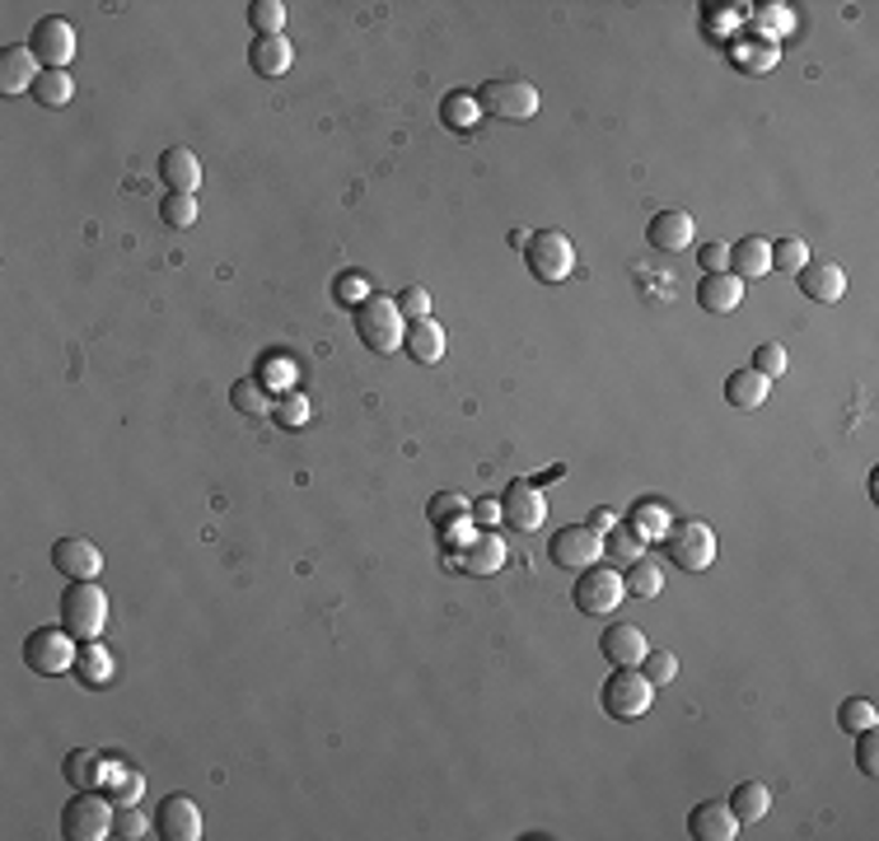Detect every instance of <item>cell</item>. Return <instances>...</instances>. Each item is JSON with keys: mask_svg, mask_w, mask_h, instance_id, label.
Masks as SVG:
<instances>
[{"mask_svg": "<svg viewBox=\"0 0 879 841\" xmlns=\"http://www.w3.org/2000/svg\"><path fill=\"white\" fill-rule=\"evenodd\" d=\"M356 337L374 356L402 351V342H408V318H402L398 300H389V294H370L366 304H356Z\"/></svg>", "mask_w": 879, "mask_h": 841, "instance_id": "6da1fadb", "label": "cell"}, {"mask_svg": "<svg viewBox=\"0 0 879 841\" xmlns=\"http://www.w3.org/2000/svg\"><path fill=\"white\" fill-rule=\"evenodd\" d=\"M61 627L76 635V641H99L108 627V594L94 580H71L61 594Z\"/></svg>", "mask_w": 879, "mask_h": 841, "instance_id": "7a4b0ae2", "label": "cell"}, {"mask_svg": "<svg viewBox=\"0 0 879 841\" xmlns=\"http://www.w3.org/2000/svg\"><path fill=\"white\" fill-rule=\"evenodd\" d=\"M650 701H656V688H650V678L641 669H613L608 673V683L599 692V707L608 720L618 724H632L650 711Z\"/></svg>", "mask_w": 879, "mask_h": 841, "instance_id": "3957f363", "label": "cell"}, {"mask_svg": "<svg viewBox=\"0 0 879 841\" xmlns=\"http://www.w3.org/2000/svg\"><path fill=\"white\" fill-rule=\"evenodd\" d=\"M478 103L491 122H533L538 118V89L520 76H501V80H487L478 89Z\"/></svg>", "mask_w": 879, "mask_h": 841, "instance_id": "277c9868", "label": "cell"}, {"mask_svg": "<svg viewBox=\"0 0 879 841\" xmlns=\"http://www.w3.org/2000/svg\"><path fill=\"white\" fill-rule=\"evenodd\" d=\"M76 659H80V641L66 627H38L29 631L24 641V664L38 678H61V673H76Z\"/></svg>", "mask_w": 879, "mask_h": 841, "instance_id": "5b68a950", "label": "cell"}, {"mask_svg": "<svg viewBox=\"0 0 879 841\" xmlns=\"http://www.w3.org/2000/svg\"><path fill=\"white\" fill-rule=\"evenodd\" d=\"M525 267H529L533 281L561 286L576 271V248H571V239L561 234V230H538L525 243Z\"/></svg>", "mask_w": 879, "mask_h": 841, "instance_id": "8992f818", "label": "cell"}, {"mask_svg": "<svg viewBox=\"0 0 879 841\" xmlns=\"http://www.w3.org/2000/svg\"><path fill=\"white\" fill-rule=\"evenodd\" d=\"M660 542H665V552H669V561L679 565V571H692V575L711 571V561H716V533H711V524H702V519L669 524V533Z\"/></svg>", "mask_w": 879, "mask_h": 841, "instance_id": "52a82bcc", "label": "cell"}, {"mask_svg": "<svg viewBox=\"0 0 879 841\" xmlns=\"http://www.w3.org/2000/svg\"><path fill=\"white\" fill-rule=\"evenodd\" d=\"M112 800H99L94 790H80L61 809V837L66 841H103L112 837Z\"/></svg>", "mask_w": 879, "mask_h": 841, "instance_id": "ba28073f", "label": "cell"}, {"mask_svg": "<svg viewBox=\"0 0 879 841\" xmlns=\"http://www.w3.org/2000/svg\"><path fill=\"white\" fill-rule=\"evenodd\" d=\"M548 557L561 571H590V565L603 557V533L590 524H567L548 538Z\"/></svg>", "mask_w": 879, "mask_h": 841, "instance_id": "9c48e42d", "label": "cell"}, {"mask_svg": "<svg viewBox=\"0 0 879 841\" xmlns=\"http://www.w3.org/2000/svg\"><path fill=\"white\" fill-rule=\"evenodd\" d=\"M622 594H627V584H622V571H613V565H590V571H580V580H576V608L585 612V618H603V612H613L618 603H622Z\"/></svg>", "mask_w": 879, "mask_h": 841, "instance_id": "30bf717a", "label": "cell"}, {"mask_svg": "<svg viewBox=\"0 0 879 841\" xmlns=\"http://www.w3.org/2000/svg\"><path fill=\"white\" fill-rule=\"evenodd\" d=\"M29 48H33V57H38L42 71H66V66H71V57H76V29L66 24V19L48 14V19H38V24H33Z\"/></svg>", "mask_w": 879, "mask_h": 841, "instance_id": "8fae6325", "label": "cell"}, {"mask_svg": "<svg viewBox=\"0 0 879 841\" xmlns=\"http://www.w3.org/2000/svg\"><path fill=\"white\" fill-rule=\"evenodd\" d=\"M501 524H510L515 533H538L548 524V495L533 482H510L501 495Z\"/></svg>", "mask_w": 879, "mask_h": 841, "instance_id": "7c38bea8", "label": "cell"}, {"mask_svg": "<svg viewBox=\"0 0 879 841\" xmlns=\"http://www.w3.org/2000/svg\"><path fill=\"white\" fill-rule=\"evenodd\" d=\"M52 571H61L66 580H99L103 575V552L80 533H66L52 542Z\"/></svg>", "mask_w": 879, "mask_h": 841, "instance_id": "4fadbf2b", "label": "cell"}, {"mask_svg": "<svg viewBox=\"0 0 879 841\" xmlns=\"http://www.w3.org/2000/svg\"><path fill=\"white\" fill-rule=\"evenodd\" d=\"M154 837L164 841H197L201 837V809L188 794H169V800L154 809Z\"/></svg>", "mask_w": 879, "mask_h": 841, "instance_id": "5bb4252c", "label": "cell"}, {"mask_svg": "<svg viewBox=\"0 0 879 841\" xmlns=\"http://www.w3.org/2000/svg\"><path fill=\"white\" fill-rule=\"evenodd\" d=\"M796 286H800L805 300H815V304H838L842 294H847V271H842L838 262H815V258H809V262L796 271Z\"/></svg>", "mask_w": 879, "mask_h": 841, "instance_id": "9a60e30c", "label": "cell"}, {"mask_svg": "<svg viewBox=\"0 0 879 841\" xmlns=\"http://www.w3.org/2000/svg\"><path fill=\"white\" fill-rule=\"evenodd\" d=\"M38 76H42V66L29 42H10V48L0 52V94H29Z\"/></svg>", "mask_w": 879, "mask_h": 841, "instance_id": "2e32d148", "label": "cell"}, {"mask_svg": "<svg viewBox=\"0 0 879 841\" xmlns=\"http://www.w3.org/2000/svg\"><path fill=\"white\" fill-rule=\"evenodd\" d=\"M463 575H496L506 565V538L501 533H472L463 548L455 552Z\"/></svg>", "mask_w": 879, "mask_h": 841, "instance_id": "e0dca14e", "label": "cell"}, {"mask_svg": "<svg viewBox=\"0 0 879 841\" xmlns=\"http://www.w3.org/2000/svg\"><path fill=\"white\" fill-rule=\"evenodd\" d=\"M599 650H603V659L613 669H637L641 659H646V631L641 627H632V622H613L603 635H599Z\"/></svg>", "mask_w": 879, "mask_h": 841, "instance_id": "ac0fdd59", "label": "cell"}, {"mask_svg": "<svg viewBox=\"0 0 879 841\" xmlns=\"http://www.w3.org/2000/svg\"><path fill=\"white\" fill-rule=\"evenodd\" d=\"M688 837L692 841H735L739 837V818H735L730 804L707 800V804H697L688 813Z\"/></svg>", "mask_w": 879, "mask_h": 841, "instance_id": "d6986e66", "label": "cell"}, {"mask_svg": "<svg viewBox=\"0 0 879 841\" xmlns=\"http://www.w3.org/2000/svg\"><path fill=\"white\" fill-rule=\"evenodd\" d=\"M692 234H697V224L688 211H660L646 224V239H650V248H660V253H683V248H692Z\"/></svg>", "mask_w": 879, "mask_h": 841, "instance_id": "ffe728a7", "label": "cell"}, {"mask_svg": "<svg viewBox=\"0 0 879 841\" xmlns=\"http://www.w3.org/2000/svg\"><path fill=\"white\" fill-rule=\"evenodd\" d=\"M730 271H735L739 281H762V277H772V243L762 239V234H749V239L730 243Z\"/></svg>", "mask_w": 879, "mask_h": 841, "instance_id": "44dd1931", "label": "cell"}, {"mask_svg": "<svg viewBox=\"0 0 879 841\" xmlns=\"http://www.w3.org/2000/svg\"><path fill=\"white\" fill-rule=\"evenodd\" d=\"M697 304L707 313H735L743 304V281L735 271H707L702 286H697Z\"/></svg>", "mask_w": 879, "mask_h": 841, "instance_id": "7402d4cb", "label": "cell"}, {"mask_svg": "<svg viewBox=\"0 0 879 841\" xmlns=\"http://www.w3.org/2000/svg\"><path fill=\"white\" fill-rule=\"evenodd\" d=\"M160 178H164V188L169 192H197L201 188V159L188 150V146H169L164 154H160Z\"/></svg>", "mask_w": 879, "mask_h": 841, "instance_id": "603a6c76", "label": "cell"}, {"mask_svg": "<svg viewBox=\"0 0 879 841\" xmlns=\"http://www.w3.org/2000/svg\"><path fill=\"white\" fill-rule=\"evenodd\" d=\"M248 66H253L262 80H277V76H286L290 66H296V48H290L286 33H277V38H253V48H248Z\"/></svg>", "mask_w": 879, "mask_h": 841, "instance_id": "cb8c5ba5", "label": "cell"}, {"mask_svg": "<svg viewBox=\"0 0 879 841\" xmlns=\"http://www.w3.org/2000/svg\"><path fill=\"white\" fill-rule=\"evenodd\" d=\"M417 366H440L445 360V328L436 318H421V323H408V342H402Z\"/></svg>", "mask_w": 879, "mask_h": 841, "instance_id": "d4e9b609", "label": "cell"}, {"mask_svg": "<svg viewBox=\"0 0 879 841\" xmlns=\"http://www.w3.org/2000/svg\"><path fill=\"white\" fill-rule=\"evenodd\" d=\"M726 804L735 809L739 828H749V823H762V818H768V809H772V790L762 785V781H739V785L730 790V800H726Z\"/></svg>", "mask_w": 879, "mask_h": 841, "instance_id": "484cf974", "label": "cell"}, {"mask_svg": "<svg viewBox=\"0 0 879 841\" xmlns=\"http://www.w3.org/2000/svg\"><path fill=\"white\" fill-rule=\"evenodd\" d=\"M768 393H772V383L762 379L758 370H735L726 379V402L739 407V412H753V407H762V402H768Z\"/></svg>", "mask_w": 879, "mask_h": 841, "instance_id": "4316f807", "label": "cell"}, {"mask_svg": "<svg viewBox=\"0 0 879 841\" xmlns=\"http://www.w3.org/2000/svg\"><path fill=\"white\" fill-rule=\"evenodd\" d=\"M61 777L76 790H99L103 785V753L99 748H76V753H66Z\"/></svg>", "mask_w": 879, "mask_h": 841, "instance_id": "83f0119b", "label": "cell"}, {"mask_svg": "<svg viewBox=\"0 0 879 841\" xmlns=\"http://www.w3.org/2000/svg\"><path fill=\"white\" fill-rule=\"evenodd\" d=\"M230 407L239 417H253V421H262L267 412H272V393H267V383L262 379H234L230 383Z\"/></svg>", "mask_w": 879, "mask_h": 841, "instance_id": "f1b7e54d", "label": "cell"}, {"mask_svg": "<svg viewBox=\"0 0 879 841\" xmlns=\"http://www.w3.org/2000/svg\"><path fill=\"white\" fill-rule=\"evenodd\" d=\"M76 673H80L84 688H108V678H112V654H108L99 641H80Z\"/></svg>", "mask_w": 879, "mask_h": 841, "instance_id": "f546056e", "label": "cell"}, {"mask_svg": "<svg viewBox=\"0 0 879 841\" xmlns=\"http://www.w3.org/2000/svg\"><path fill=\"white\" fill-rule=\"evenodd\" d=\"M29 94H33L42 108H66V103L76 99V80H71V71H42Z\"/></svg>", "mask_w": 879, "mask_h": 841, "instance_id": "4dcf8cb0", "label": "cell"}, {"mask_svg": "<svg viewBox=\"0 0 879 841\" xmlns=\"http://www.w3.org/2000/svg\"><path fill=\"white\" fill-rule=\"evenodd\" d=\"M622 584H627V594H637V599H656L660 589H665V571L650 557H637L632 565H627Z\"/></svg>", "mask_w": 879, "mask_h": 841, "instance_id": "1f68e13d", "label": "cell"}, {"mask_svg": "<svg viewBox=\"0 0 879 841\" xmlns=\"http://www.w3.org/2000/svg\"><path fill=\"white\" fill-rule=\"evenodd\" d=\"M478 118H482V103H478V94H445V103H440V122L445 127H455V131H472L478 127Z\"/></svg>", "mask_w": 879, "mask_h": 841, "instance_id": "d6a6232c", "label": "cell"}, {"mask_svg": "<svg viewBox=\"0 0 879 841\" xmlns=\"http://www.w3.org/2000/svg\"><path fill=\"white\" fill-rule=\"evenodd\" d=\"M603 552L613 557V561H622V565H632L637 557H646V538L632 524H613V529H608V538H603Z\"/></svg>", "mask_w": 879, "mask_h": 841, "instance_id": "836d02e7", "label": "cell"}, {"mask_svg": "<svg viewBox=\"0 0 879 841\" xmlns=\"http://www.w3.org/2000/svg\"><path fill=\"white\" fill-rule=\"evenodd\" d=\"M627 524H632L646 542L650 538H665L669 533V510L660 505V500H641V505H632V514H627Z\"/></svg>", "mask_w": 879, "mask_h": 841, "instance_id": "e575fe53", "label": "cell"}, {"mask_svg": "<svg viewBox=\"0 0 879 841\" xmlns=\"http://www.w3.org/2000/svg\"><path fill=\"white\" fill-rule=\"evenodd\" d=\"M875 720H879V711H875V701H866V697H847L842 707H838V730L842 734L875 730Z\"/></svg>", "mask_w": 879, "mask_h": 841, "instance_id": "d590c367", "label": "cell"}, {"mask_svg": "<svg viewBox=\"0 0 879 841\" xmlns=\"http://www.w3.org/2000/svg\"><path fill=\"white\" fill-rule=\"evenodd\" d=\"M248 24H253L258 38H277V33H286V6L281 0H253V6H248Z\"/></svg>", "mask_w": 879, "mask_h": 841, "instance_id": "8d00e7d4", "label": "cell"}, {"mask_svg": "<svg viewBox=\"0 0 879 841\" xmlns=\"http://www.w3.org/2000/svg\"><path fill=\"white\" fill-rule=\"evenodd\" d=\"M637 669L650 678V688H669L673 678H679V654H669V650H646V659H641Z\"/></svg>", "mask_w": 879, "mask_h": 841, "instance_id": "74e56055", "label": "cell"}, {"mask_svg": "<svg viewBox=\"0 0 879 841\" xmlns=\"http://www.w3.org/2000/svg\"><path fill=\"white\" fill-rule=\"evenodd\" d=\"M160 220L169 224V230H188V224H197V197L169 192V197L160 201Z\"/></svg>", "mask_w": 879, "mask_h": 841, "instance_id": "f35d334b", "label": "cell"}, {"mask_svg": "<svg viewBox=\"0 0 879 841\" xmlns=\"http://www.w3.org/2000/svg\"><path fill=\"white\" fill-rule=\"evenodd\" d=\"M805 262H809V243H805V239L791 234V239H777V243H772V267H777V271H791V277H796Z\"/></svg>", "mask_w": 879, "mask_h": 841, "instance_id": "ab89813d", "label": "cell"}, {"mask_svg": "<svg viewBox=\"0 0 879 841\" xmlns=\"http://www.w3.org/2000/svg\"><path fill=\"white\" fill-rule=\"evenodd\" d=\"M272 417H277L281 430H304V425H309V402H304V393H286V398L272 407Z\"/></svg>", "mask_w": 879, "mask_h": 841, "instance_id": "60d3db41", "label": "cell"}, {"mask_svg": "<svg viewBox=\"0 0 879 841\" xmlns=\"http://www.w3.org/2000/svg\"><path fill=\"white\" fill-rule=\"evenodd\" d=\"M749 370H758L768 383H777L781 374H786V347H777V342H762L758 351H753V366Z\"/></svg>", "mask_w": 879, "mask_h": 841, "instance_id": "b9f144b4", "label": "cell"}, {"mask_svg": "<svg viewBox=\"0 0 879 841\" xmlns=\"http://www.w3.org/2000/svg\"><path fill=\"white\" fill-rule=\"evenodd\" d=\"M146 832H150L146 813H141L137 804H118V813H112V837H127V841H137V837H146Z\"/></svg>", "mask_w": 879, "mask_h": 841, "instance_id": "7bdbcfd3", "label": "cell"}, {"mask_svg": "<svg viewBox=\"0 0 879 841\" xmlns=\"http://www.w3.org/2000/svg\"><path fill=\"white\" fill-rule=\"evenodd\" d=\"M398 309H402L408 323H421V318H431V294H426L421 286H408V290L398 294Z\"/></svg>", "mask_w": 879, "mask_h": 841, "instance_id": "ee69618b", "label": "cell"}, {"mask_svg": "<svg viewBox=\"0 0 879 841\" xmlns=\"http://www.w3.org/2000/svg\"><path fill=\"white\" fill-rule=\"evenodd\" d=\"M856 767H861L866 777H879V739H875V730L856 734Z\"/></svg>", "mask_w": 879, "mask_h": 841, "instance_id": "f6af8a7d", "label": "cell"}, {"mask_svg": "<svg viewBox=\"0 0 879 841\" xmlns=\"http://www.w3.org/2000/svg\"><path fill=\"white\" fill-rule=\"evenodd\" d=\"M426 514H431L436 524H449V519H463V514H468V505H463V500H459L455 491H440V495L431 500V505H426Z\"/></svg>", "mask_w": 879, "mask_h": 841, "instance_id": "bcb514c9", "label": "cell"}, {"mask_svg": "<svg viewBox=\"0 0 879 841\" xmlns=\"http://www.w3.org/2000/svg\"><path fill=\"white\" fill-rule=\"evenodd\" d=\"M697 262H702V271H730V243H702Z\"/></svg>", "mask_w": 879, "mask_h": 841, "instance_id": "7dc6e473", "label": "cell"}, {"mask_svg": "<svg viewBox=\"0 0 879 841\" xmlns=\"http://www.w3.org/2000/svg\"><path fill=\"white\" fill-rule=\"evenodd\" d=\"M337 300H342V304H366L370 290L360 286V277H342V281H337Z\"/></svg>", "mask_w": 879, "mask_h": 841, "instance_id": "c3c4849f", "label": "cell"}, {"mask_svg": "<svg viewBox=\"0 0 879 841\" xmlns=\"http://www.w3.org/2000/svg\"><path fill=\"white\" fill-rule=\"evenodd\" d=\"M472 519H482V524H501V500H478Z\"/></svg>", "mask_w": 879, "mask_h": 841, "instance_id": "681fc988", "label": "cell"}, {"mask_svg": "<svg viewBox=\"0 0 879 841\" xmlns=\"http://www.w3.org/2000/svg\"><path fill=\"white\" fill-rule=\"evenodd\" d=\"M613 524H618V514H613V510H595V514H590V529H599V533H603V529H613Z\"/></svg>", "mask_w": 879, "mask_h": 841, "instance_id": "f907efd6", "label": "cell"}]
</instances>
